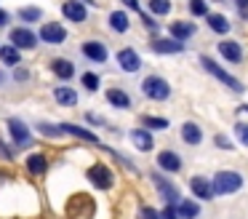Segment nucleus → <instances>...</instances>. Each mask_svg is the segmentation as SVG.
I'll use <instances>...</instances> for the list:
<instances>
[{
  "mask_svg": "<svg viewBox=\"0 0 248 219\" xmlns=\"http://www.w3.org/2000/svg\"><path fill=\"white\" fill-rule=\"evenodd\" d=\"M3 131H6V139L19 150V152H30V150H35L40 142L32 131V123L24 115H6L3 118Z\"/></svg>",
  "mask_w": 248,
  "mask_h": 219,
  "instance_id": "f257e3e1",
  "label": "nucleus"
},
{
  "mask_svg": "<svg viewBox=\"0 0 248 219\" xmlns=\"http://www.w3.org/2000/svg\"><path fill=\"white\" fill-rule=\"evenodd\" d=\"M83 179L96 192H112L115 185H118V168L112 163H107V160L96 158L83 168Z\"/></svg>",
  "mask_w": 248,
  "mask_h": 219,
  "instance_id": "f03ea898",
  "label": "nucleus"
},
{
  "mask_svg": "<svg viewBox=\"0 0 248 219\" xmlns=\"http://www.w3.org/2000/svg\"><path fill=\"white\" fill-rule=\"evenodd\" d=\"M198 64L203 67L205 75H211L216 83H221L224 88H230L235 96L246 94V83H243L240 78H235V75H232L227 67H221V62H216L214 56H208V53H198Z\"/></svg>",
  "mask_w": 248,
  "mask_h": 219,
  "instance_id": "7ed1b4c3",
  "label": "nucleus"
},
{
  "mask_svg": "<svg viewBox=\"0 0 248 219\" xmlns=\"http://www.w3.org/2000/svg\"><path fill=\"white\" fill-rule=\"evenodd\" d=\"M22 171L27 179L32 182H40V179H48L51 171H54V155L43 147H35L30 150L27 155L22 158Z\"/></svg>",
  "mask_w": 248,
  "mask_h": 219,
  "instance_id": "20e7f679",
  "label": "nucleus"
},
{
  "mask_svg": "<svg viewBox=\"0 0 248 219\" xmlns=\"http://www.w3.org/2000/svg\"><path fill=\"white\" fill-rule=\"evenodd\" d=\"M139 94L144 96L147 101L152 104H163V101H171L173 99V85L166 75L160 72H147L139 83Z\"/></svg>",
  "mask_w": 248,
  "mask_h": 219,
  "instance_id": "39448f33",
  "label": "nucleus"
},
{
  "mask_svg": "<svg viewBox=\"0 0 248 219\" xmlns=\"http://www.w3.org/2000/svg\"><path fill=\"white\" fill-rule=\"evenodd\" d=\"M78 56L83 59L86 64H91V67H104V64H109V59H112V48H109V43L104 40V37H83L80 43H78Z\"/></svg>",
  "mask_w": 248,
  "mask_h": 219,
  "instance_id": "423d86ee",
  "label": "nucleus"
},
{
  "mask_svg": "<svg viewBox=\"0 0 248 219\" xmlns=\"http://www.w3.org/2000/svg\"><path fill=\"white\" fill-rule=\"evenodd\" d=\"M62 214L67 219H93L96 217V195L86 190H78V192H70L62 206Z\"/></svg>",
  "mask_w": 248,
  "mask_h": 219,
  "instance_id": "0eeeda50",
  "label": "nucleus"
},
{
  "mask_svg": "<svg viewBox=\"0 0 248 219\" xmlns=\"http://www.w3.org/2000/svg\"><path fill=\"white\" fill-rule=\"evenodd\" d=\"M211 185H214V195L216 198H232L246 187V176L237 168H219L211 176Z\"/></svg>",
  "mask_w": 248,
  "mask_h": 219,
  "instance_id": "6e6552de",
  "label": "nucleus"
},
{
  "mask_svg": "<svg viewBox=\"0 0 248 219\" xmlns=\"http://www.w3.org/2000/svg\"><path fill=\"white\" fill-rule=\"evenodd\" d=\"M147 179H150L152 190L157 192V198L163 201V206H176V203L182 201V190H179V185L173 182V176L163 174V171H157V168H150L147 171Z\"/></svg>",
  "mask_w": 248,
  "mask_h": 219,
  "instance_id": "1a4fd4ad",
  "label": "nucleus"
},
{
  "mask_svg": "<svg viewBox=\"0 0 248 219\" xmlns=\"http://www.w3.org/2000/svg\"><path fill=\"white\" fill-rule=\"evenodd\" d=\"M35 30H38L40 46H46V48H62L67 40H70V27H67L62 19H48V16H46Z\"/></svg>",
  "mask_w": 248,
  "mask_h": 219,
  "instance_id": "9d476101",
  "label": "nucleus"
},
{
  "mask_svg": "<svg viewBox=\"0 0 248 219\" xmlns=\"http://www.w3.org/2000/svg\"><path fill=\"white\" fill-rule=\"evenodd\" d=\"M46 72L51 75V78L56 80V83H72V80H78V62L72 56H67V53H54V56H48V62H46Z\"/></svg>",
  "mask_w": 248,
  "mask_h": 219,
  "instance_id": "9b49d317",
  "label": "nucleus"
},
{
  "mask_svg": "<svg viewBox=\"0 0 248 219\" xmlns=\"http://www.w3.org/2000/svg\"><path fill=\"white\" fill-rule=\"evenodd\" d=\"M6 40L11 46H16L22 53H35L40 46V37H38V30L35 27H27V24H14L6 30Z\"/></svg>",
  "mask_w": 248,
  "mask_h": 219,
  "instance_id": "f8f14e48",
  "label": "nucleus"
},
{
  "mask_svg": "<svg viewBox=\"0 0 248 219\" xmlns=\"http://www.w3.org/2000/svg\"><path fill=\"white\" fill-rule=\"evenodd\" d=\"M59 128L62 134H64V139H75V142L80 144H91V147H102V136H99V131H93V128H88L86 123H75V120H59Z\"/></svg>",
  "mask_w": 248,
  "mask_h": 219,
  "instance_id": "ddd939ff",
  "label": "nucleus"
},
{
  "mask_svg": "<svg viewBox=\"0 0 248 219\" xmlns=\"http://www.w3.org/2000/svg\"><path fill=\"white\" fill-rule=\"evenodd\" d=\"M59 16L70 27H86L91 21V8L80 0H62L59 3Z\"/></svg>",
  "mask_w": 248,
  "mask_h": 219,
  "instance_id": "4468645a",
  "label": "nucleus"
},
{
  "mask_svg": "<svg viewBox=\"0 0 248 219\" xmlns=\"http://www.w3.org/2000/svg\"><path fill=\"white\" fill-rule=\"evenodd\" d=\"M112 59H115V67L123 75H139L144 69V59H141V53L134 46H120L112 53Z\"/></svg>",
  "mask_w": 248,
  "mask_h": 219,
  "instance_id": "2eb2a0df",
  "label": "nucleus"
},
{
  "mask_svg": "<svg viewBox=\"0 0 248 219\" xmlns=\"http://www.w3.org/2000/svg\"><path fill=\"white\" fill-rule=\"evenodd\" d=\"M104 94V101H107L109 110H118V112H134L136 101L131 96V91L125 85H118V83H109L107 88L102 91Z\"/></svg>",
  "mask_w": 248,
  "mask_h": 219,
  "instance_id": "dca6fc26",
  "label": "nucleus"
},
{
  "mask_svg": "<svg viewBox=\"0 0 248 219\" xmlns=\"http://www.w3.org/2000/svg\"><path fill=\"white\" fill-rule=\"evenodd\" d=\"M51 101L62 110H78L80 107V88H75L72 83H54L48 88Z\"/></svg>",
  "mask_w": 248,
  "mask_h": 219,
  "instance_id": "f3484780",
  "label": "nucleus"
},
{
  "mask_svg": "<svg viewBox=\"0 0 248 219\" xmlns=\"http://www.w3.org/2000/svg\"><path fill=\"white\" fill-rule=\"evenodd\" d=\"M104 30H107L109 35L125 37L134 30V19H131V14L123 8H109L107 14H104Z\"/></svg>",
  "mask_w": 248,
  "mask_h": 219,
  "instance_id": "a211bd4d",
  "label": "nucleus"
},
{
  "mask_svg": "<svg viewBox=\"0 0 248 219\" xmlns=\"http://www.w3.org/2000/svg\"><path fill=\"white\" fill-rule=\"evenodd\" d=\"M155 168L163 171V174H168V176L182 174V171H184V158H182V152H176L173 147H160V150L155 152Z\"/></svg>",
  "mask_w": 248,
  "mask_h": 219,
  "instance_id": "6ab92c4d",
  "label": "nucleus"
},
{
  "mask_svg": "<svg viewBox=\"0 0 248 219\" xmlns=\"http://www.w3.org/2000/svg\"><path fill=\"white\" fill-rule=\"evenodd\" d=\"M216 53H219L221 62L227 64H243L246 62V46H243L240 40H235V37H219V43H216Z\"/></svg>",
  "mask_w": 248,
  "mask_h": 219,
  "instance_id": "aec40b11",
  "label": "nucleus"
},
{
  "mask_svg": "<svg viewBox=\"0 0 248 219\" xmlns=\"http://www.w3.org/2000/svg\"><path fill=\"white\" fill-rule=\"evenodd\" d=\"M147 48H150L155 56H182L187 53V43H179L168 35H155L147 40Z\"/></svg>",
  "mask_w": 248,
  "mask_h": 219,
  "instance_id": "412c9836",
  "label": "nucleus"
},
{
  "mask_svg": "<svg viewBox=\"0 0 248 219\" xmlns=\"http://www.w3.org/2000/svg\"><path fill=\"white\" fill-rule=\"evenodd\" d=\"M125 136H128L131 147H134L139 155H150V152H155V150H157L155 134L147 131L144 126H131L128 131H125Z\"/></svg>",
  "mask_w": 248,
  "mask_h": 219,
  "instance_id": "4be33fe9",
  "label": "nucleus"
},
{
  "mask_svg": "<svg viewBox=\"0 0 248 219\" xmlns=\"http://www.w3.org/2000/svg\"><path fill=\"white\" fill-rule=\"evenodd\" d=\"M187 187H189V195L200 203H214L216 195H214V185L205 174H192L187 179Z\"/></svg>",
  "mask_w": 248,
  "mask_h": 219,
  "instance_id": "5701e85b",
  "label": "nucleus"
},
{
  "mask_svg": "<svg viewBox=\"0 0 248 219\" xmlns=\"http://www.w3.org/2000/svg\"><path fill=\"white\" fill-rule=\"evenodd\" d=\"M166 35L179 43H189L198 35V24H195V19H171L166 24Z\"/></svg>",
  "mask_w": 248,
  "mask_h": 219,
  "instance_id": "b1692460",
  "label": "nucleus"
},
{
  "mask_svg": "<svg viewBox=\"0 0 248 219\" xmlns=\"http://www.w3.org/2000/svg\"><path fill=\"white\" fill-rule=\"evenodd\" d=\"M32 123V131L38 139H43V142H64V134H62L59 128V120H48V118H35Z\"/></svg>",
  "mask_w": 248,
  "mask_h": 219,
  "instance_id": "393cba45",
  "label": "nucleus"
},
{
  "mask_svg": "<svg viewBox=\"0 0 248 219\" xmlns=\"http://www.w3.org/2000/svg\"><path fill=\"white\" fill-rule=\"evenodd\" d=\"M179 142H182L184 147H200V144L205 142L203 126H200L198 120H182V126H179Z\"/></svg>",
  "mask_w": 248,
  "mask_h": 219,
  "instance_id": "a878e982",
  "label": "nucleus"
},
{
  "mask_svg": "<svg viewBox=\"0 0 248 219\" xmlns=\"http://www.w3.org/2000/svg\"><path fill=\"white\" fill-rule=\"evenodd\" d=\"M14 19L16 24H27V27H38L40 21L46 19V8L38 3H22L16 11H14Z\"/></svg>",
  "mask_w": 248,
  "mask_h": 219,
  "instance_id": "bb28decb",
  "label": "nucleus"
},
{
  "mask_svg": "<svg viewBox=\"0 0 248 219\" xmlns=\"http://www.w3.org/2000/svg\"><path fill=\"white\" fill-rule=\"evenodd\" d=\"M78 88H80L83 94H88V96H96L99 91L104 88L102 72H99V69H91V67L80 69V72H78Z\"/></svg>",
  "mask_w": 248,
  "mask_h": 219,
  "instance_id": "cd10ccee",
  "label": "nucleus"
},
{
  "mask_svg": "<svg viewBox=\"0 0 248 219\" xmlns=\"http://www.w3.org/2000/svg\"><path fill=\"white\" fill-rule=\"evenodd\" d=\"M203 21H205V27H208V32H214L216 37H227V35L232 32V27H235L230 16L221 14V11H211V14L205 16Z\"/></svg>",
  "mask_w": 248,
  "mask_h": 219,
  "instance_id": "c85d7f7f",
  "label": "nucleus"
},
{
  "mask_svg": "<svg viewBox=\"0 0 248 219\" xmlns=\"http://www.w3.org/2000/svg\"><path fill=\"white\" fill-rule=\"evenodd\" d=\"M176 217L179 219H200L203 217V203L195 201L192 195H182V201L176 203Z\"/></svg>",
  "mask_w": 248,
  "mask_h": 219,
  "instance_id": "c756f323",
  "label": "nucleus"
},
{
  "mask_svg": "<svg viewBox=\"0 0 248 219\" xmlns=\"http://www.w3.org/2000/svg\"><path fill=\"white\" fill-rule=\"evenodd\" d=\"M99 150H102V152L107 155V158H112L115 163H120V168H125L128 174H134V176H139V174H141V168L136 166V160H131L128 155H123L118 147H109V144H102Z\"/></svg>",
  "mask_w": 248,
  "mask_h": 219,
  "instance_id": "7c9ffc66",
  "label": "nucleus"
},
{
  "mask_svg": "<svg viewBox=\"0 0 248 219\" xmlns=\"http://www.w3.org/2000/svg\"><path fill=\"white\" fill-rule=\"evenodd\" d=\"M19 64H24V53L19 51L16 46H11V43H0V67L6 69H14L19 67Z\"/></svg>",
  "mask_w": 248,
  "mask_h": 219,
  "instance_id": "2f4dec72",
  "label": "nucleus"
},
{
  "mask_svg": "<svg viewBox=\"0 0 248 219\" xmlns=\"http://www.w3.org/2000/svg\"><path fill=\"white\" fill-rule=\"evenodd\" d=\"M136 126H144L147 131H168L171 128V120L168 118H163V115H152V112H139L136 115Z\"/></svg>",
  "mask_w": 248,
  "mask_h": 219,
  "instance_id": "473e14b6",
  "label": "nucleus"
},
{
  "mask_svg": "<svg viewBox=\"0 0 248 219\" xmlns=\"http://www.w3.org/2000/svg\"><path fill=\"white\" fill-rule=\"evenodd\" d=\"M19 160H22V152L0 134V166H3V168H11V166L19 163Z\"/></svg>",
  "mask_w": 248,
  "mask_h": 219,
  "instance_id": "72a5a7b5",
  "label": "nucleus"
},
{
  "mask_svg": "<svg viewBox=\"0 0 248 219\" xmlns=\"http://www.w3.org/2000/svg\"><path fill=\"white\" fill-rule=\"evenodd\" d=\"M144 11L155 19H168L173 14V0H144Z\"/></svg>",
  "mask_w": 248,
  "mask_h": 219,
  "instance_id": "f704fd0d",
  "label": "nucleus"
},
{
  "mask_svg": "<svg viewBox=\"0 0 248 219\" xmlns=\"http://www.w3.org/2000/svg\"><path fill=\"white\" fill-rule=\"evenodd\" d=\"M8 75H11V83L19 85V88H27V85L35 83V72H32L30 64H19V67H14Z\"/></svg>",
  "mask_w": 248,
  "mask_h": 219,
  "instance_id": "c9c22d12",
  "label": "nucleus"
},
{
  "mask_svg": "<svg viewBox=\"0 0 248 219\" xmlns=\"http://www.w3.org/2000/svg\"><path fill=\"white\" fill-rule=\"evenodd\" d=\"M139 24H141V30H144L150 37L163 35V24H160V19H155V16L147 14V11H141V14H139Z\"/></svg>",
  "mask_w": 248,
  "mask_h": 219,
  "instance_id": "e433bc0d",
  "label": "nucleus"
},
{
  "mask_svg": "<svg viewBox=\"0 0 248 219\" xmlns=\"http://www.w3.org/2000/svg\"><path fill=\"white\" fill-rule=\"evenodd\" d=\"M189 19H205L211 14V0H187Z\"/></svg>",
  "mask_w": 248,
  "mask_h": 219,
  "instance_id": "4c0bfd02",
  "label": "nucleus"
},
{
  "mask_svg": "<svg viewBox=\"0 0 248 219\" xmlns=\"http://www.w3.org/2000/svg\"><path fill=\"white\" fill-rule=\"evenodd\" d=\"M83 123H86L88 128H93V131H102V128L109 126V120L104 115H99L96 110H86V112H83Z\"/></svg>",
  "mask_w": 248,
  "mask_h": 219,
  "instance_id": "58836bf2",
  "label": "nucleus"
},
{
  "mask_svg": "<svg viewBox=\"0 0 248 219\" xmlns=\"http://www.w3.org/2000/svg\"><path fill=\"white\" fill-rule=\"evenodd\" d=\"M232 134H235V144H240V147H248V120H235V126H232Z\"/></svg>",
  "mask_w": 248,
  "mask_h": 219,
  "instance_id": "ea45409f",
  "label": "nucleus"
},
{
  "mask_svg": "<svg viewBox=\"0 0 248 219\" xmlns=\"http://www.w3.org/2000/svg\"><path fill=\"white\" fill-rule=\"evenodd\" d=\"M214 147L216 150H221V152H235V147H237V144L235 142H232V139L230 136H227V134H214Z\"/></svg>",
  "mask_w": 248,
  "mask_h": 219,
  "instance_id": "a19ab883",
  "label": "nucleus"
},
{
  "mask_svg": "<svg viewBox=\"0 0 248 219\" xmlns=\"http://www.w3.org/2000/svg\"><path fill=\"white\" fill-rule=\"evenodd\" d=\"M136 219H163V217H160V208L150 206V203H141L139 211H136Z\"/></svg>",
  "mask_w": 248,
  "mask_h": 219,
  "instance_id": "79ce46f5",
  "label": "nucleus"
},
{
  "mask_svg": "<svg viewBox=\"0 0 248 219\" xmlns=\"http://www.w3.org/2000/svg\"><path fill=\"white\" fill-rule=\"evenodd\" d=\"M16 24V19H14V11H8L6 5H0V32H6L8 27Z\"/></svg>",
  "mask_w": 248,
  "mask_h": 219,
  "instance_id": "37998d69",
  "label": "nucleus"
},
{
  "mask_svg": "<svg viewBox=\"0 0 248 219\" xmlns=\"http://www.w3.org/2000/svg\"><path fill=\"white\" fill-rule=\"evenodd\" d=\"M118 3H120V8H123V11H128V14H136V16L144 11V3H141V0H118Z\"/></svg>",
  "mask_w": 248,
  "mask_h": 219,
  "instance_id": "c03bdc74",
  "label": "nucleus"
},
{
  "mask_svg": "<svg viewBox=\"0 0 248 219\" xmlns=\"http://www.w3.org/2000/svg\"><path fill=\"white\" fill-rule=\"evenodd\" d=\"M160 217H163V219H179V217H176V206H163V208H160Z\"/></svg>",
  "mask_w": 248,
  "mask_h": 219,
  "instance_id": "a18cd8bd",
  "label": "nucleus"
},
{
  "mask_svg": "<svg viewBox=\"0 0 248 219\" xmlns=\"http://www.w3.org/2000/svg\"><path fill=\"white\" fill-rule=\"evenodd\" d=\"M8 83H11V75H8V69H6V67H0V91L6 88Z\"/></svg>",
  "mask_w": 248,
  "mask_h": 219,
  "instance_id": "49530a36",
  "label": "nucleus"
},
{
  "mask_svg": "<svg viewBox=\"0 0 248 219\" xmlns=\"http://www.w3.org/2000/svg\"><path fill=\"white\" fill-rule=\"evenodd\" d=\"M232 5H235V11H243L248 8V0H232Z\"/></svg>",
  "mask_w": 248,
  "mask_h": 219,
  "instance_id": "de8ad7c7",
  "label": "nucleus"
},
{
  "mask_svg": "<svg viewBox=\"0 0 248 219\" xmlns=\"http://www.w3.org/2000/svg\"><path fill=\"white\" fill-rule=\"evenodd\" d=\"M80 3H86L88 8H102V3H99V0H80Z\"/></svg>",
  "mask_w": 248,
  "mask_h": 219,
  "instance_id": "09e8293b",
  "label": "nucleus"
},
{
  "mask_svg": "<svg viewBox=\"0 0 248 219\" xmlns=\"http://www.w3.org/2000/svg\"><path fill=\"white\" fill-rule=\"evenodd\" d=\"M237 16H240L243 21H248V8H243V11H237Z\"/></svg>",
  "mask_w": 248,
  "mask_h": 219,
  "instance_id": "8fccbe9b",
  "label": "nucleus"
},
{
  "mask_svg": "<svg viewBox=\"0 0 248 219\" xmlns=\"http://www.w3.org/2000/svg\"><path fill=\"white\" fill-rule=\"evenodd\" d=\"M237 112H240V115H248V104H240V107H237Z\"/></svg>",
  "mask_w": 248,
  "mask_h": 219,
  "instance_id": "3c124183",
  "label": "nucleus"
},
{
  "mask_svg": "<svg viewBox=\"0 0 248 219\" xmlns=\"http://www.w3.org/2000/svg\"><path fill=\"white\" fill-rule=\"evenodd\" d=\"M211 3H224V0H211Z\"/></svg>",
  "mask_w": 248,
  "mask_h": 219,
  "instance_id": "603ef678",
  "label": "nucleus"
}]
</instances>
